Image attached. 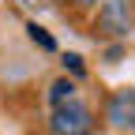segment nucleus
Returning a JSON list of instances; mask_svg holds the SVG:
<instances>
[{
  "instance_id": "obj_3",
  "label": "nucleus",
  "mask_w": 135,
  "mask_h": 135,
  "mask_svg": "<svg viewBox=\"0 0 135 135\" xmlns=\"http://www.w3.org/2000/svg\"><path fill=\"white\" fill-rule=\"evenodd\" d=\"M101 26L109 34H128L131 30V8L128 0H109L105 8H101Z\"/></svg>"
},
{
  "instance_id": "obj_4",
  "label": "nucleus",
  "mask_w": 135,
  "mask_h": 135,
  "mask_svg": "<svg viewBox=\"0 0 135 135\" xmlns=\"http://www.w3.org/2000/svg\"><path fill=\"white\" fill-rule=\"evenodd\" d=\"M49 98H53V105H68V101H75V83L71 79H56L53 83V90H49Z\"/></svg>"
},
{
  "instance_id": "obj_6",
  "label": "nucleus",
  "mask_w": 135,
  "mask_h": 135,
  "mask_svg": "<svg viewBox=\"0 0 135 135\" xmlns=\"http://www.w3.org/2000/svg\"><path fill=\"white\" fill-rule=\"evenodd\" d=\"M64 68H71L75 75H83V56H75V53H68V56H64Z\"/></svg>"
},
{
  "instance_id": "obj_5",
  "label": "nucleus",
  "mask_w": 135,
  "mask_h": 135,
  "mask_svg": "<svg viewBox=\"0 0 135 135\" xmlns=\"http://www.w3.org/2000/svg\"><path fill=\"white\" fill-rule=\"evenodd\" d=\"M26 30H30V38L38 41L41 49H56V41H53V38H49V34H45V26H38V23H30Z\"/></svg>"
},
{
  "instance_id": "obj_1",
  "label": "nucleus",
  "mask_w": 135,
  "mask_h": 135,
  "mask_svg": "<svg viewBox=\"0 0 135 135\" xmlns=\"http://www.w3.org/2000/svg\"><path fill=\"white\" fill-rule=\"evenodd\" d=\"M53 135H86L90 131V109L83 105V101H68L53 113V120H49Z\"/></svg>"
},
{
  "instance_id": "obj_2",
  "label": "nucleus",
  "mask_w": 135,
  "mask_h": 135,
  "mask_svg": "<svg viewBox=\"0 0 135 135\" xmlns=\"http://www.w3.org/2000/svg\"><path fill=\"white\" fill-rule=\"evenodd\" d=\"M109 120H113L116 128L135 131V86L113 94V101H109Z\"/></svg>"
},
{
  "instance_id": "obj_7",
  "label": "nucleus",
  "mask_w": 135,
  "mask_h": 135,
  "mask_svg": "<svg viewBox=\"0 0 135 135\" xmlns=\"http://www.w3.org/2000/svg\"><path fill=\"white\" fill-rule=\"evenodd\" d=\"M79 4H94V0H79Z\"/></svg>"
}]
</instances>
